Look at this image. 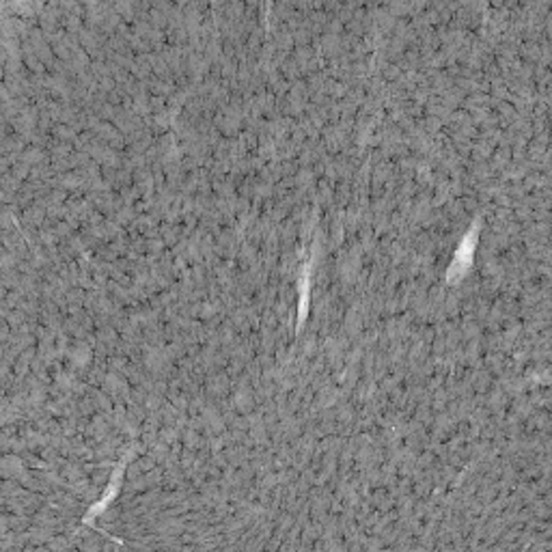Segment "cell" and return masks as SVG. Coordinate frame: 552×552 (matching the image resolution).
<instances>
[{"label":"cell","mask_w":552,"mask_h":552,"mask_svg":"<svg viewBox=\"0 0 552 552\" xmlns=\"http://www.w3.org/2000/svg\"><path fill=\"white\" fill-rule=\"evenodd\" d=\"M477 240V227H473V231L462 240V246L457 248L455 252V259L451 263V268L447 270V281L449 283H457L462 276L466 274V270L470 268L473 263V252H475V242Z\"/></svg>","instance_id":"6da1fadb"},{"label":"cell","mask_w":552,"mask_h":552,"mask_svg":"<svg viewBox=\"0 0 552 552\" xmlns=\"http://www.w3.org/2000/svg\"><path fill=\"white\" fill-rule=\"evenodd\" d=\"M309 283H311V263L305 266L302 272V285H300V324L307 317V305H309Z\"/></svg>","instance_id":"7a4b0ae2"}]
</instances>
